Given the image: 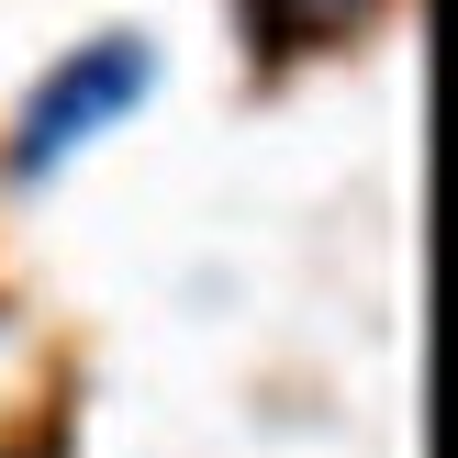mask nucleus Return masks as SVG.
<instances>
[{"mask_svg": "<svg viewBox=\"0 0 458 458\" xmlns=\"http://www.w3.org/2000/svg\"><path fill=\"white\" fill-rule=\"evenodd\" d=\"M134 101H146V45H123V34H112V45H89V56H67V67H56V89L22 112L12 168H22V179H45L67 146H79V134H101L112 112H134Z\"/></svg>", "mask_w": 458, "mask_h": 458, "instance_id": "f257e3e1", "label": "nucleus"}]
</instances>
